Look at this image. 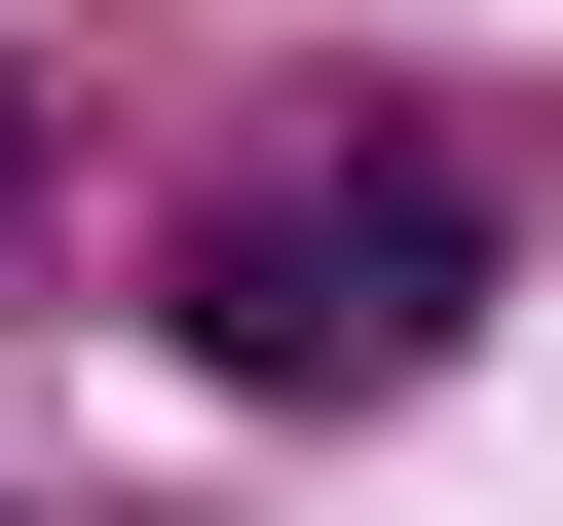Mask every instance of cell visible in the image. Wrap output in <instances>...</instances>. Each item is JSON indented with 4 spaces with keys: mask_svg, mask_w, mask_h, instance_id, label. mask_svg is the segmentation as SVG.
I'll return each instance as SVG.
<instances>
[{
    "mask_svg": "<svg viewBox=\"0 0 563 526\" xmlns=\"http://www.w3.org/2000/svg\"><path fill=\"white\" fill-rule=\"evenodd\" d=\"M188 339H225L263 414L451 376V339H488V188H451V151H301V188H225V226H188Z\"/></svg>",
    "mask_w": 563,
    "mask_h": 526,
    "instance_id": "obj_1",
    "label": "cell"
},
{
    "mask_svg": "<svg viewBox=\"0 0 563 526\" xmlns=\"http://www.w3.org/2000/svg\"><path fill=\"white\" fill-rule=\"evenodd\" d=\"M38 188H76V151H38V76H0V226H38Z\"/></svg>",
    "mask_w": 563,
    "mask_h": 526,
    "instance_id": "obj_2",
    "label": "cell"
}]
</instances>
